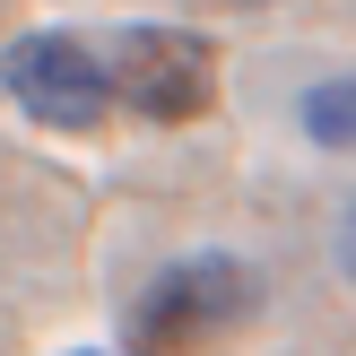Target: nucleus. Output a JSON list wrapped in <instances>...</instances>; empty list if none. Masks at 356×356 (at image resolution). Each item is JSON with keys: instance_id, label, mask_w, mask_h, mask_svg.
Listing matches in <instances>:
<instances>
[{"instance_id": "f03ea898", "label": "nucleus", "mask_w": 356, "mask_h": 356, "mask_svg": "<svg viewBox=\"0 0 356 356\" xmlns=\"http://www.w3.org/2000/svg\"><path fill=\"white\" fill-rule=\"evenodd\" d=\"M104 87L139 122H200L218 104V44L200 26H122L104 44Z\"/></svg>"}, {"instance_id": "7ed1b4c3", "label": "nucleus", "mask_w": 356, "mask_h": 356, "mask_svg": "<svg viewBox=\"0 0 356 356\" xmlns=\"http://www.w3.org/2000/svg\"><path fill=\"white\" fill-rule=\"evenodd\" d=\"M0 87L17 96V113H35L44 131H104L113 87H104V44L61 26H35L0 52Z\"/></svg>"}, {"instance_id": "39448f33", "label": "nucleus", "mask_w": 356, "mask_h": 356, "mask_svg": "<svg viewBox=\"0 0 356 356\" xmlns=\"http://www.w3.org/2000/svg\"><path fill=\"white\" fill-rule=\"evenodd\" d=\"M339 270L356 278V200H348V218H339Z\"/></svg>"}, {"instance_id": "423d86ee", "label": "nucleus", "mask_w": 356, "mask_h": 356, "mask_svg": "<svg viewBox=\"0 0 356 356\" xmlns=\"http://www.w3.org/2000/svg\"><path fill=\"white\" fill-rule=\"evenodd\" d=\"M87 356H96V348H87Z\"/></svg>"}, {"instance_id": "20e7f679", "label": "nucleus", "mask_w": 356, "mask_h": 356, "mask_svg": "<svg viewBox=\"0 0 356 356\" xmlns=\"http://www.w3.org/2000/svg\"><path fill=\"white\" fill-rule=\"evenodd\" d=\"M296 122H305L313 148H356V70L348 79H313L305 104H296Z\"/></svg>"}, {"instance_id": "f257e3e1", "label": "nucleus", "mask_w": 356, "mask_h": 356, "mask_svg": "<svg viewBox=\"0 0 356 356\" xmlns=\"http://www.w3.org/2000/svg\"><path fill=\"white\" fill-rule=\"evenodd\" d=\"M252 313H261V270L252 261L183 252V261H165V270L148 278V296H139V313H131V339H139V356H183V348L218 339V330L252 322Z\"/></svg>"}]
</instances>
